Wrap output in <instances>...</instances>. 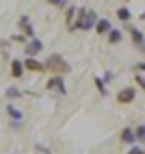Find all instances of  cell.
I'll list each match as a JSON object with an SVG mask.
<instances>
[{
	"label": "cell",
	"instance_id": "18",
	"mask_svg": "<svg viewBox=\"0 0 145 154\" xmlns=\"http://www.w3.org/2000/svg\"><path fill=\"white\" fill-rule=\"evenodd\" d=\"M132 130H134V139H137V143H143V139H145V124H137Z\"/></svg>",
	"mask_w": 145,
	"mask_h": 154
},
{
	"label": "cell",
	"instance_id": "1",
	"mask_svg": "<svg viewBox=\"0 0 145 154\" xmlns=\"http://www.w3.org/2000/svg\"><path fill=\"white\" fill-rule=\"evenodd\" d=\"M44 65H46V72H52V74H61V76H65L71 72V65L67 63V59L63 54H59V52H52V54H48L46 61H44Z\"/></svg>",
	"mask_w": 145,
	"mask_h": 154
},
{
	"label": "cell",
	"instance_id": "20",
	"mask_svg": "<svg viewBox=\"0 0 145 154\" xmlns=\"http://www.w3.org/2000/svg\"><path fill=\"white\" fill-rule=\"evenodd\" d=\"M11 42H13V44H22V46H24V44L28 42V37H26V35H22V33H17V35H13V37H11Z\"/></svg>",
	"mask_w": 145,
	"mask_h": 154
},
{
	"label": "cell",
	"instance_id": "6",
	"mask_svg": "<svg viewBox=\"0 0 145 154\" xmlns=\"http://www.w3.org/2000/svg\"><path fill=\"white\" fill-rule=\"evenodd\" d=\"M137 100V89L134 87H123L117 91V102L119 104H132Z\"/></svg>",
	"mask_w": 145,
	"mask_h": 154
},
{
	"label": "cell",
	"instance_id": "13",
	"mask_svg": "<svg viewBox=\"0 0 145 154\" xmlns=\"http://www.w3.org/2000/svg\"><path fill=\"white\" fill-rule=\"evenodd\" d=\"M130 35H132V44L139 50H143V30L137 28V26H130Z\"/></svg>",
	"mask_w": 145,
	"mask_h": 154
},
{
	"label": "cell",
	"instance_id": "3",
	"mask_svg": "<svg viewBox=\"0 0 145 154\" xmlns=\"http://www.w3.org/2000/svg\"><path fill=\"white\" fill-rule=\"evenodd\" d=\"M44 48H46L44 39H39V37L35 35V37H30L28 42L24 44V54H26V57H37V54L44 52Z\"/></svg>",
	"mask_w": 145,
	"mask_h": 154
},
{
	"label": "cell",
	"instance_id": "21",
	"mask_svg": "<svg viewBox=\"0 0 145 154\" xmlns=\"http://www.w3.org/2000/svg\"><path fill=\"white\" fill-rule=\"evenodd\" d=\"M134 80H137V87H139V89H143V87H145V80H143V72H137V74H134Z\"/></svg>",
	"mask_w": 145,
	"mask_h": 154
},
{
	"label": "cell",
	"instance_id": "12",
	"mask_svg": "<svg viewBox=\"0 0 145 154\" xmlns=\"http://www.w3.org/2000/svg\"><path fill=\"white\" fill-rule=\"evenodd\" d=\"M119 141H121V143H126V146H134V143H137V139H134V130H132V126L121 128V132H119Z\"/></svg>",
	"mask_w": 145,
	"mask_h": 154
},
{
	"label": "cell",
	"instance_id": "26",
	"mask_svg": "<svg viewBox=\"0 0 145 154\" xmlns=\"http://www.w3.org/2000/svg\"><path fill=\"white\" fill-rule=\"evenodd\" d=\"M126 2H130V0H126Z\"/></svg>",
	"mask_w": 145,
	"mask_h": 154
},
{
	"label": "cell",
	"instance_id": "8",
	"mask_svg": "<svg viewBox=\"0 0 145 154\" xmlns=\"http://www.w3.org/2000/svg\"><path fill=\"white\" fill-rule=\"evenodd\" d=\"M110 28H113V22H110L108 17H98V20H95V26H93V30H95L100 37H104Z\"/></svg>",
	"mask_w": 145,
	"mask_h": 154
},
{
	"label": "cell",
	"instance_id": "17",
	"mask_svg": "<svg viewBox=\"0 0 145 154\" xmlns=\"http://www.w3.org/2000/svg\"><path fill=\"white\" fill-rule=\"evenodd\" d=\"M76 5H67L65 7V24H71L74 22V17H76Z\"/></svg>",
	"mask_w": 145,
	"mask_h": 154
},
{
	"label": "cell",
	"instance_id": "22",
	"mask_svg": "<svg viewBox=\"0 0 145 154\" xmlns=\"http://www.w3.org/2000/svg\"><path fill=\"white\" fill-rule=\"evenodd\" d=\"M128 154H145V150H143V146H141V143H134V146H132V150H130Z\"/></svg>",
	"mask_w": 145,
	"mask_h": 154
},
{
	"label": "cell",
	"instance_id": "25",
	"mask_svg": "<svg viewBox=\"0 0 145 154\" xmlns=\"http://www.w3.org/2000/svg\"><path fill=\"white\" fill-rule=\"evenodd\" d=\"M37 152H44V154H50V150H48V148H44V146H41V143L37 146Z\"/></svg>",
	"mask_w": 145,
	"mask_h": 154
},
{
	"label": "cell",
	"instance_id": "19",
	"mask_svg": "<svg viewBox=\"0 0 145 154\" xmlns=\"http://www.w3.org/2000/svg\"><path fill=\"white\" fill-rule=\"evenodd\" d=\"M46 2H48L50 7H54V9H65V7L69 5V0H46Z\"/></svg>",
	"mask_w": 145,
	"mask_h": 154
},
{
	"label": "cell",
	"instance_id": "7",
	"mask_svg": "<svg viewBox=\"0 0 145 154\" xmlns=\"http://www.w3.org/2000/svg\"><path fill=\"white\" fill-rule=\"evenodd\" d=\"M98 17H100V15H98L95 9H87L85 17H82V26H80V30H82V33H89V30H93V26H95V20H98Z\"/></svg>",
	"mask_w": 145,
	"mask_h": 154
},
{
	"label": "cell",
	"instance_id": "5",
	"mask_svg": "<svg viewBox=\"0 0 145 154\" xmlns=\"http://www.w3.org/2000/svg\"><path fill=\"white\" fill-rule=\"evenodd\" d=\"M22 63H24V69H26V72H35V74H46V65L41 63L37 57H26Z\"/></svg>",
	"mask_w": 145,
	"mask_h": 154
},
{
	"label": "cell",
	"instance_id": "15",
	"mask_svg": "<svg viewBox=\"0 0 145 154\" xmlns=\"http://www.w3.org/2000/svg\"><path fill=\"white\" fill-rule=\"evenodd\" d=\"M5 96H7L9 100H20V98L24 96V91H22V89H17L15 85H11V87H7V89H5Z\"/></svg>",
	"mask_w": 145,
	"mask_h": 154
},
{
	"label": "cell",
	"instance_id": "16",
	"mask_svg": "<svg viewBox=\"0 0 145 154\" xmlns=\"http://www.w3.org/2000/svg\"><path fill=\"white\" fill-rule=\"evenodd\" d=\"M93 83H95V89H98V94L102 98H106L108 96V89H106V83L102 80V76H93Z\"/></svg>",
	"mask_w": 145,
	"mask_h": 154
},
{
	"label": "cell",
	"instance_id": "4",
	"mask_svg": "<svg viewBox=\"0 0 145 154\" xmlns=\"http://www.w3.org/2000/svg\"><path fill=\"white\" fill-rule=\"evenodd\" d=\"M17 28H20V33L26 35L28 39L37 35V33H35V26H33V22H30L28 15H20V17H17Z\"/></svg>",
	"mask_w": 145,
	"mask_h": 154
},
{
	"label": "cell",
	"instance_id": "23",
	"mask_svg": "<svg viewBox=\"0 0 145 154\" xmlns=\"http://www.w3.org/2000/svg\"><path fill=\"white\" fill-rule=\"evenodd\" d=\"M134 72H145V63H143V61H139V63L134 65Z\"/></svg>",
	"mask_w": 145,
	"mask_h": 154
},
{
	"label": "cell",
	"instance_id": "24",
	"mask_svg": "<svg viewBox=\"0 0 145 154\" xmlns=\"http://www.w3.org/2000/svg\"><path fill=\"white\" fill-rule=\"evenodd\" d=\"M102 80H104V83H108V80H113V72H104V78H102Z\"/></svg>",
	"mask_w": 145,
	"mask_h": 154
},
{
	"label": "cell",
	"instance_id": "10",
	"mask_svg": "<svg viewBox=\"0 0 145 154\" xmlns=\"http://www.w3.org/2000/svg\"><path fill=\"white\" fill-rule=\"evenodd\" d=\"M104 37H106V42H108L110 46H117V44H121V42H123V30L113 26V28L108 30V33H106Z\"/></svg>",
	"mask_w": 145,
	"mask_h": 154
},
{
	"label": "cell",
	"instance_id": "9",
	"mask_svg": "<svg viewBox=\"0 0 145 154\" xmlns=\"http://www.w3.org/2000/svg\"><path fill=\"white\" fill-rule=\"evenodd\" d=\"M9 69H11V72H9V74H11L15 80L17 78H22L24 76V63H22V59H11V65H9Z\"/></svg>",
	"mask_w": 145,
	"mask_h": 154
},
{
	"label": "cell",
	"instance_id": "14",
	"mask_svg": "<svg viewBox=\"0 0 145 154\" xmlns=\"http://www.w3.org/2000/svg\"><path fill=\"white\" fill-rule=\"evenodd\" d=\"M117 20L123 24H130L132 22V11L128 7H117Z\"/></svg>",
	"mask_w": 145,
	"mask_h": 154
},
{
	"label": "cell",
	"instance_id": "2",
	"mask_svg": "<svg viewBox=\"0 0 145 154\" xmlns=\"http://www.w3.org/2000/svg\"><path fill=\"white\" fill-rule=\"evenodd\" d=\"M46 89L48 91H54L59 96H67V85H65V76L61 74H52L46 80Z\"/></svg>",
	"mask_w": 145,
	"mask_h": 154
},
{
	"label": "cell",
	"instance_id": "11",
	"mask_svg": "<svg viewBox=\"0 0 145 154\" xmlns=\"http://www.w3.org/2000/svg\"><path fill=\"white\" fill-rule=\"evenodd\" d=\"M5 111H7V115L11 117L13 122H22V119H24V113H22V109H20L17 104H13V102H9V104L5 106Z\"/></svg>",
	"mask_w": 145,
	"mask_h": 154
}]
</instances>
